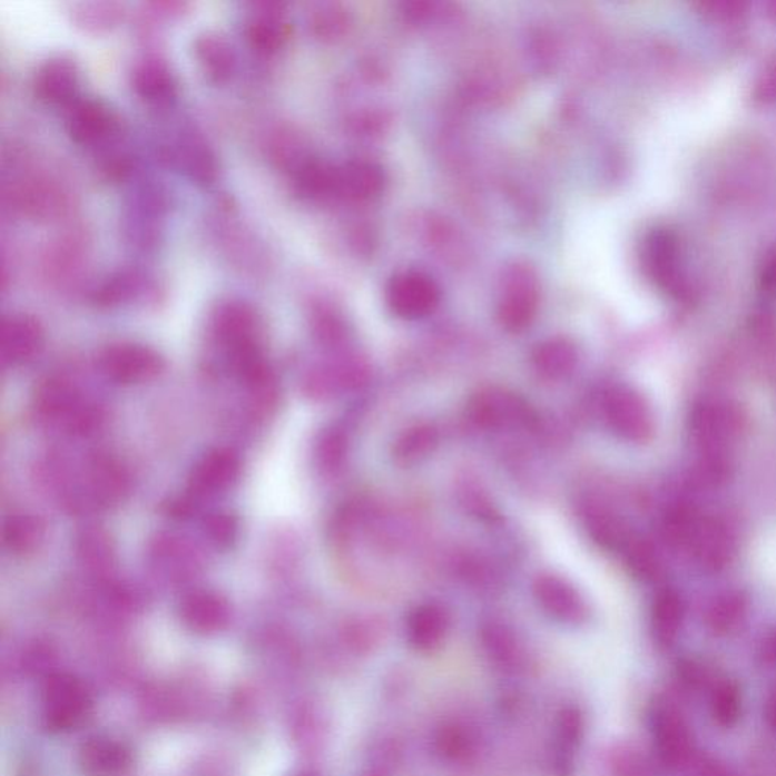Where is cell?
I'll return each instance as SVG.
<instances>
[{
  "mask_svg": "<svg viewBox=\"0 0 776 776\" xmlns=\"http://www.w3.org/2000/svg\"><path fill=\"white\" fill-rule=\"evenodd\" d=\"M94 710V696L86 682L71 674L49 675L41 691L40 715L50 733L78 728Z\"/></svg>",
  "mask_w": 776,
  "mask_h": 776,
  "instance_id": "obj_1",
  "label": "cell"
},
{
  "mask_svg": "<svg viewBox=\"0 0 776 776\" xmlns=\"http://www.w3.org/2000/svg\"><path fill=\"white\" fill-rule=\"evenodd\" d=\"M6 197L14 212L29 219L50 220L69 209L70 195L56 176L36 171L12 180Z\"/></svg>",
  "mask_w": 776,
  "mask_h": 776,
  "instance_id": "obj_2",
  "label": "cell"
},
{
  "mask_svg": "<svg viewBox=\"0 0 776 776\" xmlns=\"http://www.w3.org/2000/svg\"><path fill=\"white\" fill-rule=\"evenodd\" d=\"M65 128L77 145L110 146L119 137L120 117L104 99L79 96L66 107Z\"/></svg>",
  "mask_w": 776,
  "mask_h": 776,
  "instance_id": "obj_3",
  "label": "cell"
},
{
  "mask_svg": "<svg viewBox=\"0 0 776 776\" xmlns=\"http://www.w3.org/2000/svg\"><path fill=\"white\" fill-rule=\"evenodd\" d=\"M98 363L108 380L125 385L148 383L165 369L157 351L134 342L111 343L100 351Z\"/></svg>",
  "mask_w": 776,
  "mask_h": 776,
  "instance_id": "obj_4",
  "label": "cell"
},
{
  "mask_svg": "<svg viewBox=\"0 0 776 776\" xmlns=\"http://www.w3.org/2000/svg\"><path fill=\"white\" fill-rule=\"evenodd\" d=\"M214 338L230 354L262 346V318L243 299H225L212 313Z\"/></svg>",
  "mask_w": 776,
  "mask_h": 776,
  "instance_id": "obj_5",
  "label": "cell"
},
{
  "mask_svg": "<svg viewBox=\"0 0 776 776\" xmlns=\"http://www.w3.org/2000/svg\"><path fill=\"white\" fill-rule=\"evenodd\" d=\"M678 238L672 230L656 228L646 236L641 259L649 278L670 295H687V281L684 278L679 258Z\"/></svg>",
  "mask_w": 776,
  "mask_h": 776,
  "instance_id": "obj_6",
  "label": "cell"
},
{
  "mask_svg": "<svg viewBox=\"0 0 776 776\" xmlns=\"http://www.w3.org/2000/svg\"><path fill=\"white\" fill-rule=\"evenodd\" d=\"M166 159L197 186H212L219 176V158L207 138L193 128L183 129L166 146Z\"/></svg>",
  "mask_w": 776,
  "mask_h": 776,
  "instance_id": "obj_7",
  "label": "cell"
},
{
  "mask_svg": "<svg viewBox=\"0 0 776 776\" xmlns=\"http://www.w3.org/2000/svg\"><path fill=\"white\" fill-rule=\"evenodd\" d=\"M245 37L259 56H275L291 39L292 28L285 12V3L264 0L251 3L245 17Z\"/></svg>",
  "mask_w": 776,
  "mask_h": 776,
  "instance_id": "obj_8",
  "label": "cell"
},
{
  "mask_svg": "<svg viewBox=\"0 0 776 776\" xmlns=\"http://www.w3.org/2000/svg\"><path fill=\"white\" fill-rule=\"evenodd\" d=\"M157 279L140 267L116 268L91 288L90 299L100 308H116L131 302L153 299L158 295Z\"/></svg>",
  "mask_w": 776,
  "mask_h": 776,
  "instance_id": "obj_9",
  "label": "cell"
},
{
  "mask_svg": "<svg viewBox=\"0 0 776 776\" xmlns=\"http://www.w3.org/2000/svg\"><path fill=\"white\" fill-rule=\"evenodd\" d=\"M79 86L81 67L67 53H56L46 58L33 73V94L46 104L67 107L79 98Z\"/></svg>",
  "mask_w": 776,
  "mask_h": 776,
  "instance_id": "obj_10",
  "label": "cell"
},
{
  "mask_svg": "<svg viewBox=\"0 0 776 776\" xmlns=\"http://www.w3.org/2000/svg\"><path fill=\"white\" fill-rule=\"evenodd\" d=\"M45 328L39 318L27 313L3 317L0 325V358L3 366H23L45 347Z\"/></svg>",
  "mask_w": 776,
  "mask_h": 776,
  "instance_id": "obj_11",
  "label": "cell"
},
{
  "mask_svg": "<svg viewBox=\"0 0 776 776\" xmlns=\"http://www.w3.org/2000/svg\"><path fill=\"white\" fill-rule=\"evenodd\" d=\"M440 291L431 276L422 272H401L390 281L387 301L394 314L402 318H421L438 306Z\"/></svg>",
  "mask_w": 776,
  "mask_h": 776,
  "instance_id": "obj_12",
  "label": "cell"
},
{
  "mask_svg": "<svg viewBox=\"0 0 776 776\" xmlns=\"http://www.w3.org/2000/svg\"><path fill=\"white\" fill-rule=\"evenodd\" d=\"M607 421L620 438L645 442L652 432V416L644 397L629 389H618L607 401Z\"/></svg>",
  "mask_w": 776,
  "mask_h": 776,
  "instance_id": "obj_13",
  "label": "cell"
},
{
  "mask_svg": "<svg viewBox=\"0 0 776 776\" xmlns=\"http://www.w3.org/2000/svg\"><path fill=\"white\" fill-rule=\"evenodd\" d=\"M129 79L134 94L157 107L174 102L178 95V81L169 62L154 53L143 56L134 62Z\"/></svg>",
  "mask_w": 776,
  "mask_h": 776,
  "instance_id": "obj_14",
  "label": "cell"
},
{
  "mask_svg": "<svg viewBox=\"0 0 776 776\" xmlns=\"http://www.w3.org/2000/svg\"><path fill=\"white\" fill-rule=\"evenodd\" d=\"M501 301V321L507 328L519 331L530 325L537 308V279L531 268L515 266L505 276Z\"/></svg>",
  "mask_w": 776,
  "mask_h": 776,
  "instance_id": "obj_15",
  "label": "cell"
},
{
  "mask_svg": "<svg viewBox=\"0 0 776 776\" xmlns=\"http://www.w3.org/2000/svg\"><path fill=\"white\" fill-rule=\"evenodd\" d=\"M240 469V459L233 449H212L197 461L188 484L197 497H213L236 484Z\"/></svg>",
  "mask_w": 776,
  "mask_h": 776,
  "instance_id": "obj_16",
  "label": "cell"
},
{
  "mask_svg": "<svg viewBox=\"0 0 776 776\" xmlns=\"http://www.w3.org/2000/svg\"><path fill=\"white\" fill-rule=\"evenodd\" d=\"M193 57L209 82H229L236 75L238 57L228 37L214 29L196 33L191 43Z\"/></svg>",
  "mask_w": 776,
  "mask_h": 776,
  "instance_id": "obj_17",
  "label": "cell"
},
{
  "mask_svg": "<svg viewBox=\"0 0 776 776\" xmlns=\"http://www.w3.org/2000/svg\"><path fill=\"white\" fill-rule=\"evenodd\" d=\"M179 616L183 623L196 635H216L228 627L230 606L216 591L195 590L180 601Z\"/></svg>",
  "mask_w": 776,
  "mask_h": 776,
  "instance_id": "obj_18",
  "label": "cell"
},
{
  "mask_svg": "<svg viewBox=\"0 0 776 776\" xmlns=\"http://www.w3.org/2000/svg\"><path fill=\"white\" fill-rule=\"evenodd\" d=\"M132 760L128 745L110 736L90 737L79 750V766L86 776H125Z\"/></svg>",
  "mask_w": 776,
  "mask_h": 776,
  "instance_id": "obj_19",
  "label": "cell"
},
{
  "mask_svg": "<svg viewBox=\"0 0 776 776\" xmlns=\"http://www.w3.org/2000/svg\"><path fill=\"white\" fill-rule=\"evenodd\" d=\"M87 257L86 238L79 234H70V236L58 238L48 247L41 267H43L45 275L53 284L70 285L84 274Z\"/></svg>",
  "mask_w": 776,
  "mask_h": 776,
  "instance_id": "obj_20",
  "label": "cell"
},
{
  "mask_svg": "<svg viewBox=\"0 0 776 776\" xmlns=\"http://www.w3.org/2000/svg\"><path fill=\"white\" fill-rule=\"evenodd\" d=\"M37 414L45 421H65L67 428L71 426L75 419L84 410L81 397L70 381L60 376L46 377L37 387L33 397Z\"/></svg>",
  "mask_w": 776,
  "mask_h": 776,
  "instance_id": "obj_21",
  "label": "cell"
},
{
  "mask_svg": "<svg viewBox=\"0 0 776 776\" xmlns=\"http://www.w3.org/2000/svg\"><path fill=\"white\" fill-rule=\"evenodd\" d=\"M689 544L694 549L696 560L713 570L724 568L733 553V537L727 527L716 520L696 522Z\"/></svg>",
  "mask_w": 776,
  "mask_h": 776,
  "instance_id": "obj_22",
  "label": "cell"
},
{
  "mask_svg": "<svg viewBox=\"0 0 776 776\" xmlns=\"http://www.w3.org/2000/svg\"><path fill=\"white\" fill-rule=\"evenodd\" d=\"M86 480L88 498L94 499L96 505H110L120 501L128 490V478L121 465L104 455L90 461Z\"/></svg>",
  "mask_w": 776,
  "mask_h": 776,
  "instance_id": "obj_23",
  "label": "cell"
},
{
  "mask_svg": "<svg viewBox=\"0 0 776 776\" xmlns=\"http://www.w3.org/2000/svg\"><path fill=\"white\" fill-rule=\"evenodd\" d=\"M738 418L728 406L706 405L695 411L691 430L700 444L719 455L721 443L737 430Z\"/></svg>",
  "mask_w": 776,
  "mask_h": 776,
  "instance_id": "obj_24",
  "label": "cell"
},
{
  "mask_svg": "<svg viewBox=\"0 0 776 776\" xmlns=\"http://www.w3.org/2000/svg\"><path fill=\"white\" fill-rule=\"evenodd\" d=\"M71 23L88 33H105L124 22L126 11L124 3L115 0H84L73 2L69 8Z\"/></svg>",
  "mask_w": 776,
  "mask_h": 776,
  "instance_id": "obj_25",
  "label": "cell"
},
{
  "mask_svg": "<svg viewBox=\"0 0 776 776\" xmlns=\"http://www.w3.org/2000/svg\"><path fill=\"white\" fill-rule=\"evenodd\" d=\"M267 157L276 169L287 171L288 175L295 174L301 166H304L313 155L306 148V143L301 132L291 126H276L267 137Z\"/></svg>",
  "mask_w": 776,
  "mask_h": 776,
  "instance_id": "obj_26",
  "label": "cell"
},
{
  "mask_svg": "<svg viewBox=\"0 0 776 776\" xmlns=\"http://www.w3.org/2000/svg\"><path fill=\"white\" fill-rule=\"evenodd\" d=\"M3 544L14 556H29L43 544V520L33 514H12L3 525Z\"/></svg>",
  "mask_w": 776,
  "mask_h": 776,
  "instance_id": "obj_27",
  "label": "cell"
},
{
  "mask_svg": "<svg viewBox=\"0 0 776 776\" xmlns=\"http://www.w3.org/2000/svg\"><path fill=\"white\" fill-rule=\"evenodd\" d=\"M657 748L667 765H679L690 750V737L682 720L672 713L661 711L656 720Z\"/></svg>",
  "mask_w": 776,
  "mask_h": 776,
  "instance_id": "obj_28",
  "label": "cell"
},
{
  "mask_svg": "<svg viewBox=\"0 0 776 776\" xmlns=\"http://www.w3.org/2000/svg\"><path fill=\"white\" fill-rule=\"evenodd\" d=\"M381 187V175L367 163H347L337 167V196L367 199Z\"/></svg>",
  "mask_w": 776,
  "mask_h": 776,
  "instance_id": "obj_29",
  "label": "cell"
},
{
  "mask_svg": "<svg viewBox=\"0 0 776 776\" xmlns=\"http://www.w3.org/2000/svg\"><path fill=\"white\" fill-rule=\"evenodd\" d=\"M684 606L677 591L666 590L658 595L652 611L654 636L658 644L670 645L681 627Z\"/></svg>",
  "mask_w": 776,
  "mask_h": 776,
  "instance_id": "obj_30",
  "label": "cell"
},
{
  "mask_svg": "<svg viewBox=\"0 0 776 776\" xmlns=\"http://www.w3.org/2000/svg\"><path fill=\"white\" fill-rule=\"evenodd\" d=\"M536 590L537 598L544 610L560 618H574L578 612H581L582 606L577 593L557 578H543Z\"/></svg>",
  "mask_w": 776,
  "mask_h": 776,
  "instance_id": "obj_31",
  "label": "cell"
},
{
  "mask_svg": "<svg viewBox=\"0 0 776 776\" xmlns=\"http://www.w3.org/2000/svg\"><path fill=\"white\" fill-rule=\"evenodd\" d=\"M446 627L448 619L443 610L431 606L422 607L410 620V639L418 648L430 649L439 645Z\"/></svg>",
  "mask_w": 776,
  "mask_h": 776,
  "instance_id": "obj_32",
  "label": "cell"
},
{
  "mask_svg": "<svg viewBox=\"0 0 776 776\" xmlns=\"http://www.w3.org/2000/svg\"><path fill=\"white\" fill-rule=\"evenodd\" d=\"M308 28L317 39L326 41L338 39L346 28L345 11L331 3L314 7L308 16Z\"/></svg>",
  "mask_w": 776,
  "mask_h": 776,
  "instance_id": "obj_33",
  "label": "cell"
},
{
  "mask_svg": "<svg viewBox=\"0 0 776 776\" xmlns=\"http://www.w3.org/2000/svg\"><path fill=\"white\" fill-rule=\"evenodd\" d=\"M84 563L95 572H102L111 566L112 549L110 540L99 531L84 532L81 544H79Z\"/></svg>",
  "mask_w": 776,
  "mask_h": 776,
  "instance_id": "obj_34",
  "label": "cell"
},
{
  "mask_svg": "<svg viewBox=\"0 0 776 776\" xmlns=\"http://www.w3.org/2000/svg\"><path fill=\"white\" fill-rule=\"evenodd\" d=\"M205 532L214 547L229 548L237 539L238 520L236 515L220 511L205 520Z\"/></svg>",
  "mask_w": 776,
  "mask_h": 776,
  "instance_id": "obj_35",
  "label": "cell"
},
{
  "mask_svg": "<svg viewBox=\"0 0 776 776\" xmlns=\"http://www.w3.org/2000/svg\"><path fill=\"white\" fill-rule=\"evenodd\" d=\"M740 713V696L731 684H721L713 696V715L721 725H731Z\"/></svg>",
  "mask_w": 776,
  "mask_h": 776,
  "instance_id": "obj_36",
  "label": "cell"
},
{
  "mask_svg": "<svg viewBox=\"0 0 776 776\" xmlns=\"http://www.w3.org/2000/svg\"><path fill=\"white\" fill-rule=\"evenodd\" d=\"M741 611H744V601H741V598L728 595L727 598L717 602L715 610H713V618H715L716 627H731L738 619V616L741 615Z\"/></svg>",
  "mask_w": 776,
  "mask_h": 776,
  "instance_id": "obj_37",
  "label": "cell"
},
{
  "mask_svg": "<svg viewBox=\"0 0 776 776\" xmlns=\"http://www.w3.org/2000/svg\"><path fill=\"white\" fill-rule=\"evenodd\" d=\"M186 2H153L146 3L145 8L154 19H175L188 10Z\"/></svg>",
  "mask_w": 776,
  "mask_h": 776,
  "instance_id": "obj_38",
  "label": "cell"
},
{
  "mask_svg": "<svg viewBox=\"0 0 776 776\" xmlns=\"http://www.w3.org/2000/svg\"><path fill=\"white\" fill-rule=\"evenodd\" d=\"M342 456V440L335 434L326 435L318 444V459H321L322 464L326 468L337 464V461Z\"/></svg>",
  "mask_w": 776,
  "mask_h": 776,
  "instance_id": "obj_39",
  "label": "cell"
},
{
  "mask_svg": "<svg viewBox=\"0 0 776 776\" xmlns=\"http://www.w3.org/2000/svg\"><path fill=\"white\" fill-rule=\"evenodd\" d=\"M760 283L767 293L776 296V247L767 252L763 258Z\"/></svg>",
  "mask_w": 776,
  "mask_h": 776,
  "instance_id": "obj_40",
  "label": "cell"
},
{
  "mask_svg": "<svg viewBox=\"0 0 776 776\" xmlns=\"http://www.w3.org/2000/svg\"><path fill=\"white\" fill-rule=\"evenodd\" d=\"M766 717L772 727L776 728V689L774 694L770 695L769 700H767Z\"/></svg>",
  "mask_w": 776,
  "mask_h": 776,
  "instance_id": "obj_41",
  "label": "cell"
},
{
  "mask_svg": "<svg viewBox=\"0 0 776 776\" xmlns=\"http://www.w3.org/2000/svg\"><path fill=\"white\" fill-rule=\"evenodd\" d=\"M765 657L767 660L776 661V631L766 640Z\"/></svg>",
  "mask_w": 776,
  "mask_h": 776,
  "instance_id": "obj_42",
  "label": "cell"
},
{
  "mask_svg": "<svg viewBox=\"0 0 776 776\" xmlns=\"http://www.w3.org/2000/svg\"><path fill=\"white\" fill-rule=\"evenodd\" d=\"M297 776H312V775L301 774V775H297Z\"/></svg>",
  "mask_w": 776,
  "mask_h": 776,
  "instance_id": "obj_43",
  "label": "cell"
}]
</instances>
